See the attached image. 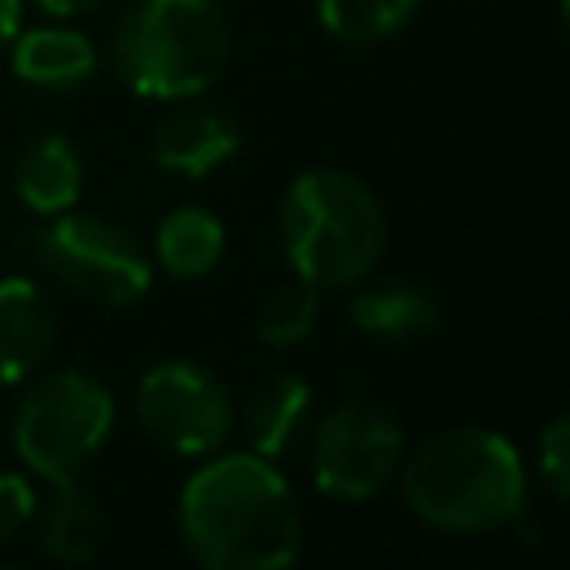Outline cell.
<instances>
[{"mask_svg":"<svg viewBox=\"0 0 570 570\" xmlns=\"http://www.w3.org/2000/svg\"><path fill=\"white\" fill-rule=\"evenodd\" d=\"M405 459V432L396 414L370 396H347L312 428V485L334 503L379 499Z\"/></svg>","mask_w":570,"mask_h":570,"instance_id":"7","label":"cell"},{"mask_svg":"<svg viewBox=\"0 0 570 570\" xmlns=\"http://www.w3.org/2000/svg\"><path fill=\"white\" fill-rule=\"evenodd\" d=\"M423 0H316L321 27L343 45H379L414 22Z\"/></svg>","mask_w":570,"mask_h":570,"instance_id":"17","label":"cell"},{"mask_svg":"<svg viewBox=\"0 0 570 570\" xmlns=\"http://www.w3.org/2000/svg\"><path fill=\"white\" fill-rule=\"evenodd\" d=\"M31 521L40 525V548L62 566H89L102 552L107 517L102 503L80 481L49 485V499H36Z\"/></svg>","mask_w":570,"mask_h":570,"instance_id":"14","label":"cell"},{"mask_svg":"<svg viewBox=\"0 0 570 570\" xmlns=\"http://www.w3.org/2000/svg\"><path fill=\"white\" fill-rule=\"evenodd\" d=\"M102 4L107 0H36V9L49 13V18H80V13H94Z\"/></svg>","mask_w":570,"mask_h":570,"instance_id":"21","label":"cell"},{"mask_svg":"<svg viewBox=\"0 0 570 570\" xmlns=\"http://www.w3.org/2000/svg\"><path fill=\"white\" fill-rule=\"evenodd\" d=\"M18 27H22V0H0V49H9Z\"/></svg>","mask_w":570,"mask_h":570,"instance_id":"22","label":"cell"},{"mask_svg":"<svg viewBox=\"0 0 570 570\" xmlns=\"http://www.w3.org/2000/svg\"><path fill=\"white\" fill-rule=\"evenodd\" d=\"M0 209H4V200H0Z\"/></svg>","mask_w":570,"mask_h":570,"instance_id":"23","label":"cell"},{"mask_svg":"<svg viewBox=\"0 0 570 570\" xmlns=\"http://www.w3.org/2000/svg\"><path fill=\"white\" fill-rule=\"evenodd\" d=\"M223 249H227V227L218 223V214L200 205H178L156 223L147 254L151 267L169 272L174 281H200L223 263Z\"/></svg>","mask_w":570,"mask_h":570,"instance_id":"16","label":"cell"},{"mask_svg":"<svg viewBox=\"0 0 570 570\" xmlns=\"http://www.w3.org/2000/svg\"><path fill=\"white\" fill-rule=\"evenodd\" d=\"M36 517V485L27 472L0 468V548H9L18 534H27Z\"/></svg>","mask_w":570,"mask_h":570,"instance_id":"20","label":"cell"},{"mask_svg":"<svg viewBox=\"0 0 570 570\" xmlns=\"http://www.w3.org/2000/svg\"><path fill=\"white\" fill-rule=\"evenodd\" d=\"M9 67L22 85L62 94L94 80L98 45L76 27H62V18L45 27H18V36L9 40Z\"/></svg>","mask_w":570,"mask_h":570,"instance_id":"12","label":"cell"},{"mask_svg":"<svg viewBox=\"0 0 570 570\" xmlns=\"http://www.w3.org/2000/svg\"><path fill=\"white\" fill-rule=\"evenodd\" d=\"M58 316L31 276H0V387L27 383L53 352Z\"/></svg>","mask_w":570,"mask_h":570,"instance_id":"10","label":"cell"},{"mask_svg":"<svg viewBox=\"0 0 570 570\" xmlns=\"http://www.w3.org/2000/svg\"><path fill=\"white\" fill-rule=\"evenodd\" d=\"M347 316L374 343H414L436 330L441 303L419 281H383L370 289H356V298L347 303Z\"/></svg>","mask_w":570,"mask_h":570,"instance_id":"15","label":"cell"},{"mask_svg":"<svg viewBox=\"0 0 570 570\" xmlns=\"http://www.w3.org/2000/svg\"><path fill=\"white\" fill-rule=\"evenodd\" d=\"M178 534L205 570H285L303 552V508L276 459L214 450L178 490Z\"/></svg>","mask_w":570,"mask_h":570,"instance_id":"1","label":"cell"},{"mask_svg":"<svg viewBox=\"0 0 570 570\" xmlns=\"http://www.w3.org/2000/svg\"><path fill=\"white\" fill-rule=\"evenodd\" d=\"M142 432L183 459H205L227 445L236 428V401L227 383L196 361H156L134 387Z\"/></svg>","mask_w":570,"mask_h":570,"instance_id":"8","label":"cell"},{"mask_svg":"<svg viewBox=\"0 0 570 570\" xmlns=\"http://www.w3.org/2000/svg\"><path fill=\"white\" fill-rule=\"evenodd\" d=\"M312 414H316V396H312L307 379L276 370L249 387L236 423L245 432V450H254L263 459H281L307 436Z\"/></svg>","mask_w":570,"mask_h":570,"instance_id":"11","label":"cell"},{"mask_svg":"<svg viewBox=\"0 0 570 570\" xmlns=\"http://www.w3.org/2000/svg\"><path fill=\"white\" fill-rule=\"evenodd\" d=\"M31 254L62 289H71L85 303L134 307L138 298L151 294V276H156L151 254L129 227L111 218L76 214V209L40 218V227L31 232Z\"/></svg>","mask_w":570,"mask_h":570,"instance_id":"6","label":"cell"},{"mask_svg":"<svg viewBox=\"0 0 570 570\" xmlns=\"http://www.w3.org/2000/svg\"><path fill=\"white\" fill-rule=\"evenodd\" d=\"M232 58L223 0H129L111 31L116 80L151 102L200 98Z\"/></svg>","mask_w":570,"mask_h":570,"instance_id":"4","label":"cell"},{"mask_svg":"<svg viewBox=\"0 0 570 570\" xmlns=\"http://www.w3.org/2000/svg\"><path fill=\"white\" fill-rule=\"evenodd\" d=\"M281 245L294 276H303L307 285L352 289L383 258V200L352 169L312 165L294 174V183L281 196Z\"/></svg>","mask_w":570,"mask_h":570,"instance_id":"3","label":"cell"},{"mask_svg":"<svg viewBox=\"0 0 570 570\" xmlns=\"http://www.w3.org/2000/svg\"><path fill=\"white\" fill-rule=\"evenodd\" d=\"M240 151V125L223 107H205L196 98H183L174 111H165L147 138V156L156 169L174 178H209Z\"/></svg>","mask_w":570,"mask_h":570,"instance_id":"9","label":"cell"},{"mask_svg":"<svg viewBox=\"0 0 570 570\" xmlns=\"http://www.w3.org/2000/svg\"><path fill=\"white\" fill-rule=\"evenodd\" d=\"M111 428H116V401L107 383L85 370H53L40 374L18 396L9 419V441L27 476L58 485V481H80L89 472V463L111 441Z\"/></svg>","mask_w":570,"mask_h":570,"instance_id":"5","label":"cell"},{"mask_svg":"<svg viewBox=\"0 0 570 570\" xmlns=\"http://www.w3.org/2000/svg\"><path fill=\"white\" fill-rule=\"evenodd\" d=\"M316 316H321V289L307 285L303 276H289L263 294L254 312V334L267 347H294L316 330Z\"/></svg>","mask_w":570,"mask_h":570,"instance_id":"18","label":"cell"},{"mask_svg":"<svg viewBox=\"0 0 570 570\" xmlns=\"http://www.w3.org/2000/svg\"><path fill=\"white\" fill-rule=\"evenodd\" d=\"M85 187V160L67 134H36L13 160V191L36 218L76 209Z\"/></svg>","mask_w":570,"mask_h":570,"instance_id":"13","label":"cell"},{"mask_svg":"<svg viewBox=\"0 0 570 570\" xmlns=\"http://www.w3.org/2000/svg\"><path fill=\"white\" fill-rule=\"evenodd\" d=\"M405 508L441 534H490L525 512L521 450L481 423L432 432L401 459Z\"/></svg>","mask_w":570,"mask_h":570,"instance_id":"2","label":"cell"},{"mask_svg":"<svg viewBox=\"0 0 570 570\" xmlns=\"http://www.w3.org/2000/svg\"><path fill=\"white\" fill-rule=\"evenodd\" d=\"M534 476L543 481V490L561 503L570 494V419L552 414L534 441Z\"/></svg>","mask_w":570,"mask_h":570,"instance_id":"19","label":"cell"}]
</instances>
